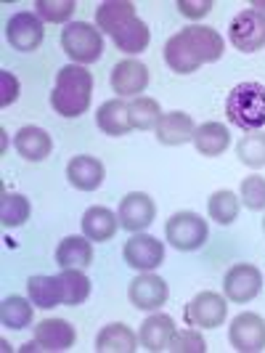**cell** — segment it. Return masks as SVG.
<instances>
[{
  "label": "cell",
  "mask_w": 265,
  "mask_h": 353,
  "mask_svg": "<svg viewBox=\"0 0 265 353\" xmlns=\"http://www.w3.org/2000/svg\"><path fill=\"white\" fill-rule=\"evenodd\" d=\"M194 146L202 157H220L231 143V133L226 125L220 123H204L194 130Z\"/></svg>",
  "instance_id": "603a6c76"
},
{
  "label": "cell",
  "mask_w": 265,
  "mask_h": 353,
  "mask_svg": "<svg viewBox=\"0 0 265 353\" xmlns=\"http://www.w3.org/2000/svg\"><path fill=\"white\" fill-rule=\"evenodd\" d=\"M14 149H17L27 162H43V159L53 152V141L43 128H37V125H24V128H19L17 136H14Z\"/></svg>",
  "instance_id": "e0dca14e"
},
{
  "label": "cell",
  "mask_w": 265,
  "mask_h": 353,
  "mask_svg": "<svg viewBox=\"0 0 265 353\" xmlns=\"http://www.w3.org/2000/svg\"><path fill=\"white\" fill-rule=\"evenodd\" d=\"M178 11L189 19L207 17L212 11V0H178Z\"/></svg>",
  "instance_id": "8d00e7d4"
},
{
  "label": "cell",
  "mask_w": 265,
  "mask_h": 353,
  "mask_svg": "<svg viewBox=\"0 0 265 353\" xmlns=\"http://www.w3.org/2000/svg\"><path fill=\"white\" fill-rule=\"evenodd\" d=\"M61 48L74 64H93L104 53V37L88 21H70L61 30Z\"/></svg>",
  "instance_id": "277c9868"
},
{
  "label": "cell",
  "mask_w": 265,
  "mask_h": 353,
  "mask_svg": "<svg viewBox=\"0 0 265 353\" xmlns=\"http://www.w3.org/2000/svg\"><path fill=\"white\" fill-rule=\"evenodd\" d=\"M154 215H157V205L154 199L143 192H130V194L123 196L120 202V210H117V218H120V226L130 234H141L146 231L151 223H154Z\"/></svg>",
  "instance_id": "30bf717a"
},
{
  "label": "cell",
  "mask_w": 265,
  "mask_h": 353,
  "mask_svg": "<svg viewBox=\"0 0 265 353\" xmlns=\"http://www.w3.org/2000/svg\"><path fill=\"white\" fill-rule=\"evenodd\" d=\"M127 298L138 311H159L170 298V290H167V282L162 276L151 274V271H143V276H136L130 282Z\"/></svg>",
  "instance_id": "7c38bea8"
},
{
  "label": "cell",
  "mask_w": 265,
  "mask_h": 353,
  "mask_svg": "<svg viewBox=\"0 0 265 353\" xmlns=\"http://www.w3.org/2000/svg\"><path fill=\"white\" fill-rule=\"evenodd\" d=\"M120 226V218L109 208H88L83 215V234L90 242H109Z\"/></svg>",
  "instance_id": "cb8c5ba5"
},
{
  "label": "cell",
  "mask_w": 265,
  "mask_h": 353,
  "mask_svg": "<svg viewBox=\"0 0 265 353\" xmlns=\"http://www.w3.org/2000/svg\"><path fill=\"white\" fill-rule=\"evenodd\" d=\"M239 208H242V199L233 194V192H229V189L215 192V194L210 196V202H207L210 218L215 223H220V226L233 223V221L239 218Z\"/></svg>",
  "instance_id": "f546056e"
},
{
  "label": "cell",
  "mask_w": 265,
  "mask_h": 353,
  "mask_svg": "<svg viewBox=\"0 0 265 353\" xmlns=\"http://www.w3.org/2000/svg\"><path fill=\"white\" fill-rule=\"evenodd\" d=\"M93 74L83 64H67L56 74V85L51 93V106L56 114L74 120L90 109Z\"/></svg>",
  "instance_id": "7a4b0ae2"
},
{
  "label": "cell",
  "mask_w": 265,
  "mask_h": 353,
  "mask_svg": "<svg viewBox=\"0 0 265 353\" xmlns=\"http://www.w3.org/2000/svg\"><path fill=\"white\" fill-rule=\"evenodd\" d=\"M130 19H136V3L130 0H106L96 8V27L109 37L117 35Z\"/></svg>",
  "instance_id": "ffe728a7"
},
{
  "label": "cell",
  "mask_w": 265,
  "mask_h": 353,
  "mask_svg": "<svg viewBox=\"0 0 265 353\" xmlns=\"http://www.w3.org/2000/svg\"><path fill=\"white\" fill-rule=\"evenodd\" d=\"M56 263L61 268H88L93 263V245L90 239L83 236H67L56 250Z\"/></svg>",
  "instance_id": "d4e9b609"
},
{
  "label": "cell",
  "mask_w": 265,
  "mask_h": 353,
  "mask_svg": "<svg viewBox=\"0 0 265 353\" xmlns=\"http://www.w3.org/2000/svg\"><path fill=\"white\" fill-rule=\"evenodd\" d=\"M239 199L244 202L249 210H265V178L263 176H247L242 181Z\"/></svg>",
  "instance_id": "e575fe53"
},
{
  "label": "cell",
  "mask_w": 265,
  "mask_h": 353,
  "mask_svg": "<svg viewBox=\"0 0 265 353\" xmlns=\"http://www.w3.org/2000/svg\"><path fill=\"white\" fill-rule=\"evenodd\" d=\"M226 51L223 35L212 27L191 24L165 43V61L178 74H191L202 64L218 61Z\"/></svg>",
  "instance_id": "6da1fadb"
},
{
  "label": "cell",
  "mask_w": 265,
  "mask_h": 353,
  "mask_svg": "<svg viewBox=\"0 0 265 353\" xmlns=\"http://www.w3.org/2000/svg\"><path fill=\"white\" fill-rule=\"evenodd\" d=\"M43 35H45L43 19L37 17V14H32V11H19L6 24V40L11 43L14 51H21V53L37 51L40 43H43Z\"/></svg>",
  "instance_id": "ba28073f"
},
{
  "label": "cell",
  "mask_w": 265,
  "mask_h": 353,
  "mask_svg": "<svg viewBox=\"0 0 265 353\" xmlns=\"http://www.w3.org/2000/svg\"><path fill=\"white\" fill-rule=\"evenodd\" d=\"M0 85H3V93H0V104L8 106L19 99V80L11 74V72H0Z\"/></svg>",
  "instance_id": "74e56055"
},
{
  "label": "cell",
  "mask_w": 265,
  "mask_h": 353,
  "mask_svg": "<svg viewBox=\"0 0 265 353\" xmlns=\"http://www.w3.org/2000/svg\"><path fill=\"white\" fill-rule=\"evenodd\" d=\"M109 83L112 90L123 99H138L146 85H149V70L143 61L136 59H125L120 64H114V70L109 74Z\"/></svg>",
  "instance_id": "5bb4252c"
},
{
  "label": "cell",
  "mask_w": 265,
  "mask_h": 353,
  "mask_svg": "<svg viewBox=\"0 0 265 353\" xmlns=\"http://www.w3.org/2000/svg\"><path fill=\"white\" fill-rule=\"evenodd\" d=\"M236 157L242 159L247 168H265V133L263 130H255L242 136V141L236 146Z\"/></svg>",
  "instance_id": "d6a6232c"
},
{
  "label": "cell",
  "mask_w": 265,
  "mask_h": 353,
  "mask_svg": "<svg viewBox=\"0 0 265 353\" xmlns=\"http://www.w3.org/2000/svg\"><path fill=\"white\" fill-rule=\"evenodd\" d=\"M229 298L218 295V292H199L191 303L186 305L183 319L186 327H202V330H218L223 327V321L229 316Z\"/></svg>",
  "instance_id": "52a82bcc"
},
{
  "label": "cell",
  "mask_w": 265,
  "mask_h": 353,
  "mask_svg": "<svg viewBox=\"0 0 265 353\" xmlns=\"http://www.w3.org/2000/svg\"><path fill=\"white\" fill-rule=\"evenodd\" d=\"M77 332L67 319H43L35 327V343L40 351H70Z\"/></svg>",
  "instance_id": "9a60e30c"
},
{
  "label": "cell",
  "mask_w": 265,
  "mask_h": 353,
  "mask_svg": "<svg viewBox=\"0 0 265 353\" xmlns=\"http://www.w3.org/2000/svg\"><path fill=\"white\" fill-rule=\"evenodd\" d=\"M136 348H138V335L123 321L106 324L96 337V351L98 353H133Z\"/></svg>",
  "instance_id": "7402d4cb"
},
{
  "label": "cell",
  "mask_w": 265,
  "mask_h": 353,
  "mask_svg": "<svg viewBox=\"0 0 265 353\" xmlns=\"http://www.w3.org/2000/svg\"><path fill=\"white\" fill-rule=\"evenodd\" d=\"M125 263L136 271H154L165 261V245L159 242L157 236L149 234H133L123 250Z\"/></svg>",
  "instance_id": "8fae6325"
},
{
  "label": "cell",
  "mask_w": 265,
  "mask_h": 353,
  "mask_svg": "<svg viewBox=\"0 0 265 353\" xmlns=\"http://www.w3.org/2000/svg\"><path fill=\"white\" fill-rule=\"evenodd\" d=\"M0 321L8 330H24L32 324V301L21 298V295H11L0 305Z\"/></svg>",
  "instance_id": "f1b7e54d"
},
{
  "label": "cell",
  "mask_w": 265,
  "mask_h": 353,
  "mask_svg": "<svg viewBox=\"0 0 265 353\" xmlns=\"http://www.w3.org/2000/svg\"><path fill=\"white\" fill-rule=\"evenodd\" d=\"M130 120H133V128L138 130H151L157 128L159 120H162V109H159L157 99H149V96H138L130 101Z\"/></svg>",
  "instance_id": "1f68e13d"
},
{
  "label": "cell",
  "mask_w": 265,
  "mask_h": 353,
  "mask_svg": "<svg viewBox=\"0 0 265 353\" xmlns=\"http://www.w3.org/2000/svg\"><path fill=\"white\" fill-rule=\"evenodd\" d=\"M37 17L43 21H53V24H61V21H70V17L74 14L77 3L74 0H37L35 3Z\"/></svg>",
  "instance_id": "836d02e7"
},
{
  "label": "cell",
  "mask_w": 265,
  "mask_h": 353,
  "mask_svg": "<svg viewBox=\"0 0 265 353\" xmlns=\"http://www.w3.org/2000/svg\"><path fill=\"white\" fill-rule=\"evenodd\" d=\"M165 236L180 252H194V250H199L207 242L210 229H207V221L202 215H196L191 210H183V212H176L165 223Z\"/></svg>",
  "instance_id": "5b68a950"
},
{
  "label": "cell",
  "mask_w": 265,
  "mask_h": 353,
  "mask_svg": "<svg viewBox=\"0 0 265 353\" xmlns=\"http://www.w3.org/2000/svg\"><path fill=\"white\" fill-rule=\"evenodd\" d=\"M27 295H30L32 305H35V308H43V311L56 308L59 303H64L59 276H45V274L30 276V282H27Z\"/></svg>",
  "instance_id": "484cf974"
},
{
  "label": "cell",
  "mask_w": 265,
  "mask_h": 353,
  "mask_svg": "<svg viewBox=\"0 0 265 353\" xmlns=\"http://www.w3.org/2000/svg\"><path fill=\"white\" fill-rule=\"evenodd\" d=\"M96 123L104 130L106 136H125L133 130V120H130V104H125L123 99H112L101 104L96 112Z\"/></svg>",
  "instance_id": "44dd1931"
},
{
  "label": "cell",
  "mask_w": 265,
  "mask_h": 353,
  "mask_svg": "<svg viewBox=\"0 0 265 353\" xmlns=\"http://www.w3.org/2000/svg\"><path fill=\"white\" fill-rule=\"evenodd\" d=\"M104 162L98 157H90V154H80V157H72L67 165V178L74 189L80 192H93L104 183Z\"/></svg>",
  "instance_id": "2e32d148"
},
{
  "label": "cell",
  "mask_w": 265,
  "mask_h": 353,
  "mask_svg": "<svg viewBox=\"0 0 265 353\" xmlns=\"http://www.w3.org/2000/svg\"><path fill=\"white\" fill-rule=\"evenodd\" d=\"M154 130H157L159 143H165V146H180V143L194 139L196 125L191 120V114H186V112H167V114H162V120H159V125Z\"/></svg>",
  "instance_id": "d6986e66"
},
{
  "label": "cell",
  "mask_w": 265,
  "mask_h": 353,
  "mask_svg": "<svg viewBox=\"0 0 265 353\" xmlns=\"http://www.w3.org/2000/svg\"><path fill=\"white\" fill-rule=\"evenodd\" d=\"M114 40V46H117V51L127 53V56H136V53H141L149 48V40H151V32H149V27H146V21L143 19H130L127 24H125L123 30L117 32V35L112 37Z\"/></svg>",
  "instance_id": "4316f807"
},
{
  "label": "cell",
  "mask_w": 265,
  "mask_h": 353,
  "mask_svg": "<svg viewBox=\"0 0 265 353\" xmlns=\"http://www.w3.org/2000/svg\"><path fill=\"white\" fill-rule=\"evenodd\" d=\"M173 335H176V321L167 314H151L138 330V343L151 353L167 351Z\"/></svg>",
  "instance_id": "ac0fdd59"
},
{
  "label": "cell",
  "mask_w": 265,
  "mask_h": 353,
  "mask_svg": "<svg viewBox=\"0 0 265 353\" xmlns=\"http://www.w3.org/2000/svg\"><path fill=\"white\" fill-rule=\"evenodd\" d=\"M263 231H265V218H263Z\"/></svg>",
  "instance_id": "f35d334b"
},
{
  "label": "cell",
  "mask_w": 265,
  "mask_h": 353,
  "mask_svg": "<svg viewBox=\"0 0 265 353\" xmlns=\"http://www.w3.org/2000/svg\"><path fill=\"white\" fill-rule=\"evenodd\" d=\"M226 117L231 125L255 133L265 128V85L263 83H239L226 99Z\"/></svg>",
  "instance_id": "3957f363"
},
{
  "label": "cell",
  "mask_w": 265,
  "mask_h": 353,
  "mask_svg": "<svg viewBox=\"0 0 265 353\" xmlns=\"http://www.w3.org/2000/svg\"><path fill=\"white\" fill-rule=\"evenodd\" d=\"M231 345L239 353H255L265 348V319L257 314H239L231 321Z\"/></svg>",
  "instance_id": "4fadbf2b"
},
{
  "label": "cell",
  "mask_w": 265,
  "mask_h": 353,
  "mask_svg": "<svg viewBox=\"0 0 265 353\" xmlns=\"http://www.w3.org/2000/svg\"><path fill=\"white\" fill-rule=\"evenodd\" d=\"M229 40L236 51L255 53L265 48V14L255 8L239 11L229 24Z\"/></svg>",
  "instance_id": "8992f818"
},
{
  "label": "cell",
  "mask_w": 265,
  "mask_h": 353,
  "mask_svg": "<svg viewBox=\"0 0 265 353\" xmlns=\"http://www.w3.org/2000/svg\"><path fill=\"white\" fill-rule=\"evenodd\" d=\"M30 218V199L24 194H17V192H6L3 199H0V223L6 229H17V226H24Z\"/></svg>",
  "instance_id": "4dcf8cb0"
},
{
  "label": "cell",
  "mask_w": 265,
  "mask_h": 353,
  "mask_svg": "<svg viewBox=\"0 0 265 353\" xmlns=\"http://www.w3.org/2000/svg\"><path fill=\"white\" fill-rule=\"evenodd\" d=\"M167 351H173V353H204L207 351V343H204L202 332H196V330H180V332L173 335Z\"/></svg>",
  "instance_id": "d590c367"
},
{
  "label": "cell",
  "mask_w": 265,
  "mask_h": 353,
  "mask_svg": "<svg viewBox=\"0 0 265 353\" xmlns=\"http://www.w3.org/2000/svg\"><path fill=\"white\" fill-rule=\"evenodd\" d=\"M263 290V274L252 263H236L229 268L223 279V292L231 303H249L255 301Z\"/></svg>",
  "instance_id": "9c48e42d"
},
{
  "label": "cell",
  "mask_w": 265,
  "mask_h": 353,
  "mask_svg": "<svg viewBox=\"0 0 265 353\" xmlns=\"http://www.w3.org/2000/svg\"><path fill=\"white\" fill-rule=\"evenodd\" d=\"M59 282H61V298L64 305H80V303L88 301L90 295V279L85 276L83 268H64L59 274Z\"/></svg>",
  "instance_id": "83f0119b"
}]
</instances>
